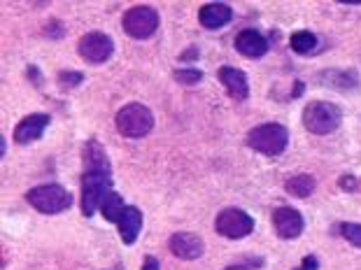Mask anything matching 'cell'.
<instances>
[{
    "label": "cell",
    "instance_id": "obj_6",
    "mask_svg": "<svg viewBox=\"0 0 361 270\" xmlns=\"http://www.w3.org/2000/svg\"><path fill=\"white\" fill-rule=\"evenodd\" d=\"M121 26H124L126 35L133 37V40H147L159 28V14L147 5L130 7L124 14V19H121Z\"/></svg>",
    "mask_w": 361,
    "mask_h": 270
},
{
    "label": "cell",
    "instance_id": "obj_4",
    "mask_svg": "<svg viewBox=\"0 0 361 270\" xmlns=\"http://www.w3.org/2000/svg\"><path fill=\"white\" fill-rule=\"evenodd\" d=\"M343 114L336 105L326 103V100H314L303 110V126L314 135H326L341 126Z\"/></svg>",
    "mask_w": 361,
    "mask_h": 270
},
{
    "label": "cell",
    "instance_id": "obj_10",
    "mask_svg": "<svg viewBox=\"0 0 361 270\" xmlns=\"http://www.w3.org/2000/svg\"><path fill=\"white\" fill-rule=\"evenodd\" d=\"M47 126H49V114H30V117L21 119L19 126L14 128V140H17V145H30L37 137H42Z\"/></svg>",
    "mask_w": 361,
    "mask_h": 270
},
{
    "label": "cell",
    "instance_id": "obj_13",
    "mask_svg": "<svg viewBox=\"0 0 361 270\" xmlns=\"http://www.w3.org/2000/svg\"><path fill=\"white\" fill-rule=\"evenodd\" d=\"M235 49L247 59H261L268 51V42L266 37L259 33V30H240L235 35Z\"/></svg>",
    "mask_w": 361,
    "mask_h": 270
},
{
    "label": "cell",
    "instance_id": "obj_15",
    "mask_svg": "<svg viewBox=\"0 0 361 270\" xmlns=\"http://www.w3.org/2000/svg\"><path fill=\"white\" fill-rule=\"evenodd\" d=\"M117 226H119V235H121V240H124V245H133L142 231V212L133 205H126V210L121 212Z\"/></svg>",
    "mask_w": 361,
    "mask_h": 270
},
{
    "label": "cell",
    "instance_id": "obj_24",
    "mask_svg": "<svg viewBox=\"0 0 361 270\" xmlns=\"http://www.w3.org/2000/svg\"><path fill=\"white\" fill-rule=\"evenodd\" d=\"M224 270H250V268H245V266H228Z\"/></svg>",
    "mask_w": 361,
    "mask_h": 270
},
{
    "label": "cell",
    "instance_id": "obj_17",
    "mask_svg": "<svg viewBox=\"0 0 361 270\" xmlns=\"http://www.w3.org/2000/svg\"><path fill=\"white\" fill-rule=\"evenodd\" d=\"M287 191L291 196H298V198H308L312 191H314V177L310 175H294L287 180Z\"/></svg>",
    "mask_w": 361,
    "mask_h": 270
},
{
    "label": "cell",
    "instance_id": "obj_16",
    "mask_svg": "<svg viewBox=\"0 0 361 270\" xmlns=\"http://www.w3.org/2000/svg\"><path fill=\"white\" fill-rule=\"evenodd\" d=\"M124 210H126V205H124V200H121V196L117 194V191H107L105 198H103V203H101L103 217L107 221H119L121 212H124Z\"/></svg>",
    "mask_w": 361,
    "mask_h": 270
},
{
    "label": "cell",
    "instance_id": "obj_2",
    "mask_svg": "<svg viewBox=\"0 0 361 270\" xmlns=\"http://www.w3.org/2000/svg\"><path fill=\"white\" fill-rule=\"evenodd\" d=\"M117 130L124 137H145L154 128V114L149 112L147 105L142 103H128L117 112Z\"/></svg>",
    "mask_w": 361,
    "mask_h": 270
},
{
    "label": "cell",
    "instance_id": "obj_8",
    "mask_svg": "<svg viewBox=\"0 0 361 270\" xmlns=\"http://www.w3.org/2000/svg\"><path fill=\"white\" fill-rule=\"evenodd\" d=\"M78 49H80V56L87 61V63H105V61L112 56L114 42L110 35L94 30V33H87L82 37Z\"/></svg>",
    "mask_w": 361,
    "mask_h": 270
},
{
    "label": "cell",
    "instance_id": "obj_11",
    "mask_svg": "<svg viewBox=\"0 0 361 270\" xmlns=\"http://www.w3.org/2000/svg\"><path fill=\"white\" fill-rule=\"evenodd\" d=\"M203 250H205V245L196 233H175L171 238V252L178 259L196 261L203 254Z\"/></svg>",
    "mask_w": 361,
    "mask_h": 270
},
{
    "label": "cell",
    "instance_id": "obj_1",
    "mask_svg": "<svg viewBox=\"0 0 361 270\" xmlns=\"http://www.w3.org/2000/svg\"><path fill=\"white\" fill-rule=\"evenodd\" d=\"M289 142V133L282 123H261V126L252 128L247 133V145L259 154H266V157H278L284 149H287Z\"/></svg>",
    "mask_w": 361,
    "mask_h": 270
},
{
    "label": "cell",
    "instance_id": "obj_19",
    "mask_svg": "<svg viewBox=\"0 0 361 270\" xmlns=\"http://www.w3.org/2000/svg\"><path fill=\"white\" fill-rule=\"evenodd\" d=\"M201 70H196V68H182V70H175V80H178L180 84H187V87H191V84H198L201 82Z\"/></svg>",
    "mask_w": 361,
    "mask_h": 270
},
{
    "label": "cell",
    "instance_id": "obj_5",
    "mask_svg": "<svg viewBox=\"0 0 361 270\" xmlns=\"http://www.w3.org/2000/svg\"><path fill=\"white\" fill-rule=\"evenodd\" d=\"M26 200L37 212H44V214L63 212L73 205V196L68 194L61 184H42V187L30 189L26 194Z\"/></svg>",
    "mask_w": 361,
    "mask_h": 270
},
{
    "label": "cell",
    "instance_id": "obj_26",
    "mask_svg": "<svg viewBox=\"0 0 361 270\" xmlns=\"http://www.w3.org/2000/svg\"><path fill=\"white\" fill-rule=\"evenodd\" d=\"M303 270H308V268H303Z\"/></svg>",
    "mask_w": 361,
    "mask_h": 270
},
{
    "label": "cell",
    "instance_id": "obj_12",
    "mask_svg": "<svg viewBox=\"0 0 361 270\" xmlns=\"http://www.w3.org/2000/svg\"><path fill=\"white\" fill-rule=\"evenodd\" d=\"M219 82L224 84V89L228 91V96L235 100H245L250 96V82L245 77L243 70H238L233 66L219 68Z\"/></svg>",
    "mask_w": 361,
    "mask_h": 270
},
{
    "label": "cell",
    "instance_id": "obj_23",
    "mask_svg": "<svg viewBox=\"0 0 361 270\" xmlns=\"http://www.w3.org/2000/svg\"><path fill=\"white\" fill-rule=\"evenodd\" d=\"M343 187H345V189L357 187V180H352V177H345V180H343Z\"/></svg>",
    "mask_w": 361,
    "mask_h": 270
},
{
    "label": "cell",
    "instance_id": "obj_18",
    "mask_svg": "<svg viewBox=\"0 0 361 270\" xmlns=\"http://www.w3.org/2000/svg\"><path fill=\"white\" fill-rule=\"evenodd\" d=\"M314 47H317V37L310 30H298L291 35V49L296 54H310Z\"/></svg>",
    "mask_w": 361,
    "mask_h": 270
},
{
    "label": "cell",
    "instance_id": "obj_7",
    "mask_svg": "<svg viewBox=\"0 0 361 270\" xmlns=\"http://www.w3.org/2000/svg\"><path fill=\"white\" fill-rule=\"evenodd\" d=\"M214 228L219 235L228 238V240H240V238L250 235L255 231V219L247 212L235 210V207H226L214 219Z\"/></svg>",
    "mask_w": 361,
    "mask_h": 270
},
{
    "label": "cell",
    "instance_id": "obj_3",
    "mask_svg": "<svg viewBox=\"0 0 361 270\" xmlns=\"http://www.w3.org/2000/svg\"><path fill=\"white\" fill-rule=\"evenodd\" d=\"M112 171H84L82 175V214L91 217L101 207L105 194L110 191Z\"/></svg>",
    "mask_w": 361,
    "mask_h": 270
},
{
    "label": "cell",
    "instance_id": "obj_20",
    "mask_svg": "<svg viewBox=\"0 0 361 270\" xmlns=\"http://www.w3.org/2000/svg\"><path fill=\"white\" fill-rule=\"evenodd\" d=\"M338 231H341L343 238H348L352 245L361 247V223H341Z\"/></svg>",
    "mask_w": 361,
    "mask_h": 270
},
{
    "label": "cell",
    "instance_id": "obj_9",
    "mask_svg": "<svg viewBox=\"0 0 361 270\" xmlns=\"http://www.w3.org/2000/svg\"><path fill=\"white\" fill-rule=\"evenodd\" d=\"M273 226L278 231V235L284 240H294L303 233L305 221L301 217V212H296L294 207H278L273 212Z\"/></svg>",
    "mask_w": 361,
    "mask_h": 270
},
{
    "label": "cell",
    "instance_id": "obj_14",
    "mask_svg": "<svg viewBox=\"0 0 361 270\" xmlns=\"http://www.w3.org/2000/svg\"><path fill=\"white\" fill-rule=\"evenodd\" d=\"M231 19H233V10L224 3H207L201 7V12H198V21H201V26L210 28V30H217L221 26H226Z\"/></svg>",
    "mask_w": 361,
    "mask_h": 270
},
{
    "label": "cell",
    "instance_id": "obj_25",
    "mask_svg": "<svg viewBox=\"0 0 361 270\" xmlns=\"http://www.w3.org/2000/svg\"><path fill=\"white\" fill-rule=\"evenodd\" d=\"M114 270H124V266H121V264H117V266H114Z\"/></svg>",
    "mask_w": 361,
    "mask_h": 270
},
{
    "label": "cell",
    "instance_id": "obj_22",
    "mask_svg": "<svg viewBox=\"0 0 361 270\" xmlns=\"http://www.w3.org/2000/svg\"><path fill=\"white\" fill-rule=\"evenodd\" d=\"M142 270H159V261L154 257H147V261H145Z\"/></svg>",
    "mask_w": 361,
    "mask_h": 270
},
{
    "label": "cell",
    "instance_id": "obj_21",
    "mask_svg": "<svg viewBox=\"0 0 361 270\" xmlns=\"http://www.w3.org/2000/svg\"><path fill=\"white\" fill-rule=\"evenodd\" d=\"M61 84H63V87H75V84H80L82 82V75L80 73H61Z\"/></svg>",
    "mask_w": 361,
    "mask_h": 270
}]
</instances>
